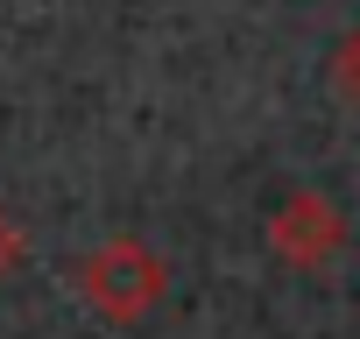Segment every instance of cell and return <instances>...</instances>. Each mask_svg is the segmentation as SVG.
I'll return each instance as SVG.
<instances>
[{"label": "cell", "mask_w": 360, "mask_h": 339, "mask_svg": "<svg viewBox=\"0 0 360 339\" xmlns=\"http://www.w3.org/2000/svg\"><path fill=\"white\" fill-rule=\"evenodd\" d=\"M22 262H29V234H22V226H15L8 212H0V283H8V276H15Z\"/></svg>", "instance_id": "obj_4"}, {"label": "cell", "mask_w": 360, "mask_h": 339, "mask_svg": "<svg viewBox=\"0 0 360 339\" xmlns=\"http://www.w3.org/2000/svg\"><path fill=\"white\" fill-rule=\"evenodd\" d=\"M332 92H339V99L360 113V29H353V36L332 50Z\"/></svg>", "instance_id": "obj_3"}, {"label": "cell", "mask_w": 360, "mask_h": 339, "mask_svg": "<svg viewBox=\"0 0 360 339\" xmlns=\"http://www.w3.org/2000/svg\"><path fill=\"white\" fill-rule=\"evenodd\" d=\"M262 234H269L276 262H290V269H304V276H311V269H332V262L346 255V212H339L325 191H311V184L283 191Z\"/></svg>", "instance_id": "obj_2"}, {"label": "cell", "mask_w": 360, "mask_h": 339, "mask_svg": "<svg viewBox=\"0 0 360 339\" xmlns=\"http://www.w3.org/2000/svg\"><path fill=\"white\" fill-rule=\"evenodd\" d=\"M78 297L106 318V325H141L162 297H169V262L134 241V234H113L99 241L85 262H78Z\"/></svg>", "instance_id": "obj_1"}]
</instances>
